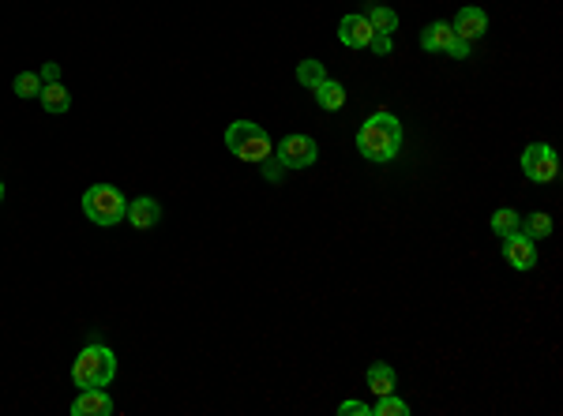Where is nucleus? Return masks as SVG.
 <instances>
[{"instance_id":"f257e3e1","label":"nucleus","mask_w":563,"mask_h":416,"mask_svg":"<svg viewBox=\"0 0 563 416\" xmlns=\"http://www.w3.org/2000/svg\"><path fill=\"white\" fill-rule=\"evenodd\" d=\"M357 150H361V158H368V162H390L398 150H402V124L395 113H387V109H380V113H372L361 132H357Z\"/></svg>"},{"instance_id":"f03ea898","label":"nucleus","mask_w":563,"mask_h":416,"mask_svg":"<svg viewBox=\"0 0 563 416\" xmlns=\"http://www.w3.org/2000/svg\"><path fill=\"white\" fill-rule=\"evenodd\" d=\"M113 379H117V357H113V349L102 345V342H90L72 364V382L80 390L109 387Z\"/></svg>"},{"instance_id":"7ed1b4c3","label":"nucleus","mask_w":563,"mask_h":416,"mask_svg":"<svg viewBox=\"0 0 563 416\" xmlns=\"http://www.w3.org/2000/svg\"><path fill=\"white\" fill-rule=\"evenodd\" d=\"M226 147L233 158H241V162L259 166L263 158H271V135H267V127L256 120H233L226 127Z\"/></svg>"},{"instance_id":"20e7f679","label":"nucleus","mask_w":563,"mask_h":416,"mask_svg":"<svg viewBox=\"0 0 563 416\" xmlns=\"http://www.w3.org/2000/svg\"><path fill=\"white\" fill-rule=\"evenodd\" d=\"M83 214L94 226H117V221L128 214V199H124L120 188H113V184H94L83 191Z\"/></svg>"},{"instance_id":"39448f33","label":"nucleus","mask_w":563,"mask_h":416,"mask_svg":"<svg viewBox=\"0 0 563 416\" xmlns=\"http://www.w3.org/2000/svg\"><path fill=\"white\" fill-rule=\"evenodd\" d=\"M522 173H526V181H534V184H552L556 173H559L556 150L549 147V143H529V147L522 150Z\"/></svg>"},{"instance_id":"423d86ee","label":"nucleus","mask_w":563,"mask_h":416,"mask_svg":"<svg viewBox=\"0 0 563 416\" xmlns=\"http://www.w3.org/2000/svg\"><path fill=\"white\" fill-rule=\"evenodd\" d=\"M274 158L286 169H308V166H316L320 147H316V139H312V135H286L278 143Z\"/></svg>"},{"instance_id":"0eeeda50","label":"nucleus","mask_w":563,"mask_h":416,"mask_svg":"<svg viewBox=\"0 0 563 416\" xmlns=\"http://www.w3.org/2000/svg\"><path fill=\"white\" fill-rule=\"evenodd\" d=\"M504 259L511 263V270H534L537 244L526 233H511V236H504Z\"/></svg>"},{"instance_id":"6e6552de","label":"nucleus","mask_w":563,"mask_h":416,"mask_svg":"<svg viewBox=\"0 0 563 416\" xmlns=\"http://www.w3.org/2000/svg\"><path fill=\"white\" fill-rule=\"evenodd\" d=\"M372 23L365 19V15H346V19L338 23V42L342 45H350V50H368V42H372Z\"/></svg>"},{"instance_id":"1a4fd4ad","label":"nucleus","mask_w":563,"mask_h":416,"mask_svg":"<svg viewBox=\"0 0 563 416\" xmlns=\"http://www.w3.org/2000/svg\"><path fill=\"white\" fill-rule=\"evenodd\" d=\"M113 412V397L105 394V387L80 390V397L72 402V416H109Z\"/></svg>"},{"instance_id":"9d476101","label":"nucleus","mask_w":563,"mask_h":416,"mask_svg":"<svg viewBox=\"0 0 563 416\" xmlns=\"http://www.w3.org/2000/svg\"><path fill=\"white\" fill-rule=\"evenodd\" d=\"M451 30H455V38H462V42H477V38H484V30H489V15L481 8H462L455 15V23H451Z\"/></svg>"},{"instance_id":"9b49d317","label":"nucleus","mask_w":563,"mask_h":416,"mask_svg":"<svg viewBox=\"0 0 563 416\" xmlns=\"http://www.w3.org/2000/svg\"><path fill=\"white\" fill-rule=\"evenodd\" d=\"M124 218H128L135 229H150V226H158V218H162V206H158V199L143 196V199L128 203V214H124Z\"/></svg>"},{"instance_id":"f8f14e48","label":"nucleus","mask_w":563,"mask_h":416,"mask_svg":"<svg viewBox=\"0 0 563 416\" xmlns=\"http://www.w3.org/2000/svg\"><path fill=\"white\" fill-rule=\"evenodd\" d=\"M38 102H42L45 113L60 117V113H68V109H72V94L65 90V83H45L42 94H38Z\"/></svg>"},{"instance_id":"ddd939ff","label":"nucleus","mask_w":563,"mask_h":416,"mask_svg":"<svg viewBox=\"0 0 563 416\" xmlns=\"http://www.w3.org/2000/svg\"><path fill=\"white\" fill-rule=\"evenodd\" d=\"M451 38H455V30H451V23H428L425 30H420V50L425 53H443Z\"/></svg>"},{"instance_id":"4468645a","label":"nucleus","mask_w":563,"mask_h":416,"mask_svg":"<svg viewBox=\"0 0 563 416\" xmlns=\"http://www.w3.org/2000/svg\"><path fill=\"white\" fill-rule=\"evenodd\" d=\"M316 102H320V109H327V113H335V109L346 105V87H342L338 79L327 75L323 83L316 87Z\"/></svg>"},{"instance_id":"2eb2a0df","label":"nucleus","mask_w":563,"mask_h":416,"mask_svg":"<svg viewBox=\"0 0 563 416\" xmlns=\"http://www.w3.org/2000/svg\"><path fill=\"white\" fill-rule=\"evenodd\" d=\"M365 382H368V390L372 394H395V367H390V364H372L368 367V375H365Z\"/></svg>"},{"instance_id":"dca6fc26","label":"nucleus","mask_w":563,"mask_h":416,"mask_svg":"<svg viewBox=\"0 0 563 416\" xmlns=\"http://www.w3.org/2000/svg\"><path fill=\"white\" fill-rule=\"evenodd\" d=\"M365 19L372 23L375 35H395V30H398V15L390 12V8H383V4H372V8L365 12Z\"/></svg>"},{"instance_id":"f3484780","label":"nucleus","mask_w":563,"mask_h":416,"mask_svg":"<svg viewBox=\"0 0 563 416\" xmlns=\"http://www.w3.org/2000/svg\"><path fill=\"white\" fill-rule=\"evenodd\" d=\"M492 233L504 240V236H511V233H522V218H519V211H511V206H504V211H496L492 214Z\"/></svg>"},{"instance_id":"a211bd4d","label":"nucleus","mask_w":563,"mask_h":416,"mask_svg":"<svg viewBox=\"0 0 563 416\" xmlns=\"http://www.w3.org/2000/svg\"><path fill=\"white\" fill-rule=\"evenodd\" d=\"M327 79V68H323V60H301L297 64V83L308 87V90H316L320 83Z\"/></svg>"},{"instance_id":"6ab92c4d","label":"nucleus","mask_w":563,"mask_h":416,"mask_svg":"<svg viewBox=\"0 0 563 416\" xmlns=\"http://www.w3.org/2000/svg\"><path fill=\"white\" fill-rule=\"evenodd\" d=\"M12 90H15V98H38V94H42V75L38 72H19V75H15V83H12Z\"/></svg>"},{"instance_id":"aec40b11","label":"nucleus","mask_w":563,"mask_h":416,"mask_svg":"<svg viewBox=\"0 0 563 416\" xmlns=\"http://www.w3.org/2000/svg\"><path fill=\"white\" fill-rule=\"evenodd\" d=\"M522 233L529 236V240H544V236H549L552 233V218L549 214H529V218H522Z\"/></svg>"},{"instance_id":"412c9836","label":"nucleus","mask_w":563,"mask_h":416,"mask_svg":"<svg viewBox=\"0 0 563 416\" xmlns=\"http://www.w3.org/2000/svg\"><path fill=\"white\" fill-rule=\"evenodd\" d=\"M372 412H375V416H410V405L398 402L395 394H380V402L372 405Z\"/></svg>"},{"instance_id":"4be33fe9","label":"nucleus","mask_w":563,"mask_h":416,"mask_svg":"<svg viewBox=\"0 0 563 416\" xmlns=\"http://www.w3.org/2000/svg\"><path fill=\"white\" fill-rule=\"evenodd\" d=\"M263 181H267V184H282V177H286V166H282L278 162V158H263Z\"/></svg>"},{"instance_id":"5701e85b","label":"nucleus","mask_w":563,"mask_h":416,"mask_svg":"<svg viewBox=\"0 0 563 416\" xmlns=\"http://www.w3.org/2000/svg\"><path fill=\"white\" fill-rule=\"evenodd\" d=\"M390 35H372V42H368V50L375 53V57H390Z\"/></svg>"},{"instance_id":"b1692460","label":"nucleus","mask_w":563,"mask_h":416,"mask_svg":"<svg viewBox=\"0 0 563 416\" xmlns=\"http://www.w3.org/2000/svg\"><path fill=\"white\" fill-rule=\"evenodd\" d=\"M372 409L365 405V402H342L338 405V416H368Z\"/></svg>"},{"instance_id":"393cba45","label":"nucleus","mask_w":563,"mask_h":416,"mask_svg":"<svg viewBox=\"0 0 563 416\" xmlns=\"http://www.w3.org/2000/svg\"><path fill=\"white\" fill-rule=\"evenodd\" d=\"M447 57H455V60H466L469 57V42H462V38H451V45L443 50Z\"/></svg>"},{"instance_id":"a878e982","label":"nucleus","mask_w":563,"mask_h":416,"mask_svg":"<svg viewBox=\"0 0 563 416\" xmlns=\"http://www.w3.org/2000/svg\"><path fill=\"white\" fill-rule=\"evenodd\" d=\"M38 75H42V87H45V83H60V68H57V64H53V60H50V64H45V68H42Z\"/></svg>"},{"instance_id":"bb28decb","label":"nucleus","mask_w":563,"mask_h":416,"mask_svg":"<svg viewBox=\"0 0 563 416\" xmlns=\"http://www.w3.org/2000/svg\"><path fill=\"white\" fill-rule=\"evenodd\" d=\"M0 199H4V184H0Z\"/></svg>"}]
</instances>
